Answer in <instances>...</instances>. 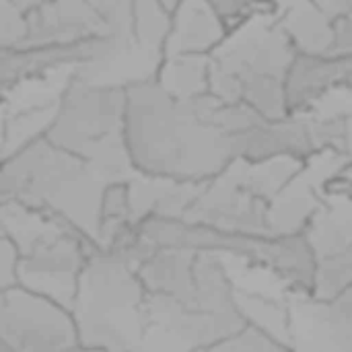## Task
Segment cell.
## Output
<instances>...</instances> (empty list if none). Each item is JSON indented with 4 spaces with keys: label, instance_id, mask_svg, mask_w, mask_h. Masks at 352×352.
Here are the masks:
<instances>
[{
    "label": "cell",
    "instance_id": "ba28073f",
    "mask_svg": "<svg viewBox=\"0 0 352 352\" xmlns=\"http://www.w3.org/2000/svg\"><path fill=\"white\" fill-rule=\"evenodd\" d=\"M314 252L316 299H336L352 289V202L324 198L303 233Z\"/></svg>",
    "mask_w": 352,
    "mask_h": 352
},
{
    "label": "cell",
    "instance_id": "9a60e30c",
    "mask_svg": "<svg viewBox=\"0 0 352 352\" xmlns=\"http://www.w3.org/2000/svg\"><path fill=\"white\" fill-rule=\"evenodd\" d=\"M198 352H297L289 342L268 334L258 326H248L241 332Z\"/></svg>",
    "mask_w": 352,
    "mask_h": 352
},
{
    "label": "cell",
    "instance_id": "8992f818",
    "mask_svg": "<svg viewBox=\"0 0 352 352\" xmlns=\"http://www.w3.org/2000/svg\"><path fill=\"white\" fill-rule=\"evenodd\" d=\"M0 233L21 252L19 287L72 309L89 256L97 248L70 225L14 200H2Z\"/></svg>",
    "mask_w": 352,
    "mask_h": 352
},
{
    "label": "cell",
    "instance_id": "9c48e42d",
    "mask_svg": "<svg viewBox=\"0 0 352 352\" xmlns=\"http://www.w3.org/2000/svg\"><path fill=\"white\" fill-rule=\"evenodd\" d=\"M270 208L272 200L256 194L229 169L219 179L200 188L184 221L235 233L272 235Z\"/></svg>",
    "mask_w": 352,
    "mask_h": 352
},
{
    "label": "cell",
    "instance_id": "30bf717a",
    "mask_svg": "<svg viewBox=\"0 0 352 352\" xmlns=\"http://www.w3.org/2000/svg\"><path fill=\"white\" fill-rule=\"evenodd\" d=\"M289 344L297 352H352V289L336 299L287 291Z\"/></svg>",
    "mask_w": 352,
    "mask_h": 352
},
{
    "label": "cell",
    "instance_id": "5bb4252c",
    "mask_svg": "<svg viewBox=\"0 0 352 352\" xmlns=\"http://www.w3.org/2000/svg\"><path fill=\"white\" fill-rule=\"evenodd\" d=\"M221 19L229 37L237 35L254 19L274 16L280 8L276 0H202Z\"/></svg>",
    "mask_w": 352,
    "mask_h": 352
},
{
    "label": "cell",
    "instance_id": "e0dca14e",
    "mask_svg": "<svg viewBox=\"0 0 352 352\" xmlns=\"http://www.w3.org/2000/svg\"><path fill=\"white\" fill-rule=\"evenodd\" d=\"M21 252L14 241L0 233V291L19 287Z\"/></svg>",
    "mask_w": 352,
    "mask_h": 352
},
{
    "label": "cell",
    "instance_id": "7a4b0ae2",
    "mask_svg": "<svg viewBox=\"0 0 352 352\" xmlns=\"http://www.w3.org/2000/svg\"><path fill=\"white\" fill-rule=\"evenodd\" d=\"M105 179L82 159L56 146L45 132L2 159V200L45 212L97 245Z\"/></svg>",
    "mask_w": 352,
    "mask_h": 352
},
{
    "label": "cell",
    "instance_id": "7c38bea8",
    "mask_svg": "<svg viewBox=\"0 0 352 352\" xmlns=\"http://www.w3.org/2000/svg\"><path fill=\"white\" fill-rule=\"evenodd\" d=\"M198 252L182 248H155L136 264L148 297H161L192 307L196 295L194 264Z\"/></svg>",
    "mask_w": 352,
    "mask_h": 352
},
{
    "label": "cell",
    "instance_id": "ffe728a7",
    "mask_svg": "<svg viewBox=\"0 0 352 352\" xmlns=\"http://www.w3.org/2000/svg\"><path fill=\"white\" fill-rule=\"evenodd\" d=\"M0 352H10V351H6V349H0Z\"/></svg>",
    "mask_w": 352,
    "mask_h": 352
},
{
    "label": "cell",
    "instance_id": "5b68a950",
    "mask_svg": "<svg viewBox=\"0 0 352 352\" xmlns=\"http://www.w3.org/2000/svg\"><path fill=\"white\" fill-rule=\"evenodd\" d=\"M146 299L136 266L120 254L95 248L72 303L78 342L109 352H136L146 332Z\"/></svg>",
    "mask_w": 352,
    "mask_h": 352
},
{
    "label": "cell",
    "instance_id": "d6986e66",
    "mask_svg": "<svg viewBox=\"0 0 352 352\" xmlns=\"http://www.w3.org/2000/svg\"><path fill=\"white\" fill-rule=\"evenodd\" d=\"M157 2H159L167 12H171V14H175V12H177V8L184 4V0H157Z\"/></svg>",
    "mask_w": 352,
    "mask_h": 352
},
{
    "label": "cell",
    "instance_id": "8fae6325",
    "mask_svg": "<svg viewBox=\"0 0 352 352\" xmlns=\"http://www.w3.org/2000/svg\"><path fill=\"white\" fill-rule=\"evenodd\" d=\"M126 45L128 43L122 41L120 37L103 31V33H93V35L72 39V41H60V43L2 47L4 93H8L12 85L39 78L45 72H52L62 66H70V64L82 66V64L103 62Z\"/></svg>",
    "mask_w": 352,
    "mask_h": 352
},
{
    "label": "cell",
    "instance_id": "2e32d148",
    "mask_svg": "<svg viewBox=\"0 0 352 352\" xmlns=\"http://www.w3.org/2000/svg\"><path fill=\"white\" fill-rule=\"evenodd\" d=\"M320 192L324 198H344L352 202V157L342 159V163L322 179Z\"/></svg>",
    "mask_w": 352,
    "mask_h": 352
},
{
    "label": "cell",
    "instance_id": "52a82bcc",
    "mask_svg": "<svg viewBox=\"0 0 352 352\" xmlns=\"http://www.w3.org/2000/svg\"><path fill=\"white\" fill-rule=\"evenodd\" d=\"M78 342L70 307L12 287L0 291V349L10 352H58Z\"/></svg>",
    "mask_w": 352,
    "mask_h": 352
},
{
    "label": "cell",
    "instance_id": "277c9868",
    "mask_svg": "<svg viewBox=\"0 0 352 352\" xmlns=\"http://www.w3.org/2000/svg\"><path fill=\"white\" fill-rule=\"evenodd\" d=\"M126 85H95L82 76L68 80L43 130L62 151L87 161L107 184L136 177L126 142Z\"/></svg>",
    "mask_w": 352,
    "mask_h": 352
},
{
    "label": "cell",
    "instance_id": "4fadbf2b",
    "mask_svg": "<svg viewBox=\"0 0 352 352\" xmlns=\"http://www.w3.org/2000/svg\"><path fill=\"white\" fill-rule=\"evenodd\" d=\"M229 39L221 19L202 0H184L173 14L171 35L161 58L171 56H212Z\"/></svg>",
    "mask_w": 352,
    "mask_h": 352
},
{
    "label": "cell",
    "instance_id": "ac0fdd59",
    "mask_svg": "<svg viewBox=\"0 0 352 352\" xmlns=\"http://www.w3.org/2000/svg\"><path fill=\"white\" fill-rule=\"evenodd\" d=\"M58 352H109L105 351V349H97V346H89V344H82V342H76V344H72V346H68V349H62V351Z\"/></svg>",
    "mask_w": 352,
    "mask_h": 352
},
{
    "label": "cell",
    "instance_id": "3957f363",
    "mask_svg": "<svg viewBox=\"0 0 352 352\" xmlns=\"http://www.w3.org/2000/svg\"><path fill=\"white\" fill-rule=\"evenodd\" d=\"M136 264L155 248H182L192 252L231 256L245 266L272 274L287 291L311 293L314 252L301 235H250L223 231L184 219L144 214L136 221Z\"/></svg>",
    "mask_w": 352,
    "mask_h": 352
},
{
    "label": "cell",
    "instance_id": "6da1fadb",
    "mask_svg": "<svg viewBox=\"0 0 352 352\" xmlns=\"http://www.w3.org/2000/svg\"><path fill=\"white\" fill-rule=\"evenodd\" d=\"M124 142L138 177L206 186L235 163L231 138L198 120L157 72L126 85Z\"/></svg>",
    "mask_w": 352,
    "mask_h": 352
}]
</instances>
